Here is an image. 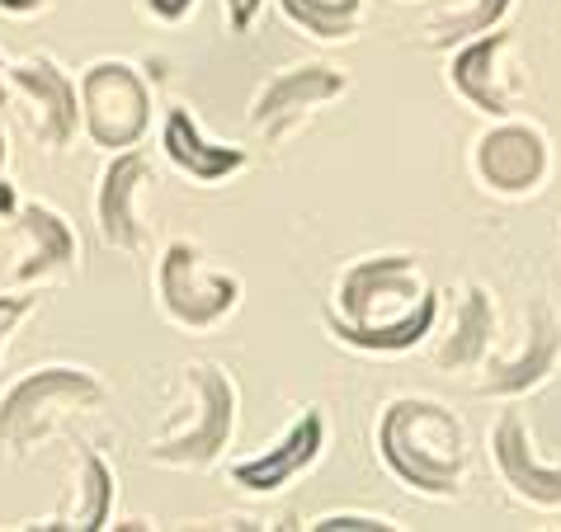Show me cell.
<instances>
[{"label":"cell","instance_id":"cell-20","mask_svg":"<svg viewBox=\"0 0 561 532\" xmlns=\"http://www.w3.org/2000/svg\"><path fill=\"white\" fill-rule=\"evenodd\" d=\"M274 5L317 43H350L364 24V0H274Z\"/></svg>","mask_w":561,"mask_h":532},{"label":"cell","instance_id":"cell-9","mask_svg":"<svg viewBox=\"0 0 561 532\" xmlns=\"http://www.w3.org/2000/svg\"><path fill=\"white\" fill-rule=\"evenodd\" d=\"M350 95V76L325 61H302V67H284L255 90L245 128L264 142H284L302 118H311L321 104L345 100Z\"/></svg>","mask_w":561,"mask_h":532},{"label":"cell","instance_id":"cell-8","mask_svg":"<svg viewBox=\"0 0 561 532\" xmlns=\"http://www.w3.org/2000/svg\"><path fill=\"white\" fill-rule=\"evenodd\" d=\"M519 57V38L514 28H486V34L448 48V90L477 108L481 118H510L519 114V95H524V67H514Z\"/></svg>","mask_w":561,"mask_h":532},{"label":"cell","instance_id":"cell-21","mask_svg":"<svg viewBox=\"0 0 561 532\" xmlns=\"http://www.w3.org/2000/svg\"><path fill=\"white\" fill-rule=\"evenodd\" d=\"M311 532H397L401 523L387 513H354V509H335V513H317L307 523Z\"/></svg>","mask_w":561,"mask_h":532},{"label":"cell","instance_id":"cell-2","mask_svg":"<svg viewBox=\"0 0 561 532\" xmlns=\"http://www.w3.org/2000/svg\"><path fill=\"white\" fill-rule=\"evenodd\" d=\"M373 448L387 476L407 485L420 499H458L472 466L462 419L444 401L430 396H397L382 405L378 425H373Z\"/></svg>","mask_w":561,"mask_h":532},{"label":"cell","instance_id":"cell-24","mask_svg":"<svg viewBox=\"0 0 561 532\" xmlns=\"http://www.w3.org/2000/svg\"><path fill=\"white\" fill-rule=\"evenodd\" d=\"M260 14H264V0H222L227 34H251Z\"/></svg>","mask_w":561,"mask_h":532},{"label":"cell","instance_id":"cell-13","mask_svg":"<svg viewBox=\"0 0 561 532\" xmlns=\"http://www.w3.org/2000/svg\"><path fill=\"white\" fill-rule=\"evenodd\" d=\"M14 236H20V255L10 264V284L14 288H48L57 278H67L81 259V241L67 222V212H57L53 203L28 198L10 217Z\"/></svg>","mask_w":561,"mask_h":532},{"label":"cell","instance_id":"cell-27","mask_svg":"<svg viewBox=\"0 0 561 532\" xmlns=\"http://www.w3.org/2000/svg\"><path fill=\"white\" fill-rule=\"evenodd\" d=\"M5 104H10V61L0 57V108H5Z\"/></svg>","mask_w":561,"mask_h":532},{"label":"cell","instance_id":"cell-19","mask_svg":"<svg viewBox=\"0 0 561 532\" xmlns=\"http://www.w3.org/2000/svg\"><path fill=\"white\" fill-rule=\"evenodd\" d=\"M510 10H514V0H462V5H444L420 24V43L434 53H448L467 38L486 34V28H501L510 20Z\"/></svg>","mask_w":561,"mask_h":532},{"label":"cell","instance_id":"cell-25","mask_svg":"<svg viewBox=\"0 0 561 532\" xmlns=\"http://www.w3.org/2000/svg\"><path fill=\"white\" fill-rule=\"evenodd\" d=\"M14 208H20V194H14V184H10V137L0 128V222H10Z\"/></svg>","mask_w":561,"mask_h":532},{"label":"cell","instance_id":"cell-5","mask_svg":"<svg viewBox=\"0 0 561 532\" xmlns=\"http://www.w3.org/2000/svg\"><path fill=\"white\" fill-rule=\"evenodd\" d=\"M81 95V132L95 142L104 155L108 151H128L142 147V137L151 132V85L147 76L123 57H100L90 61L76 81Z\"/></svg>","mask_w":561,"mask_h":532},{"label":"cell","instance_id":"cell-15","mask_svg":"<svg viewBox=\"0 0 561 532\" xmlns=\"http://www.w3.org/2000/svg\"><path fill=\"white\" fill-rule=\"evenodd\" d=\"M491 462L510 499H519L524 509H538V513L561 509V462L538 458L528 419L519 410H501V419L491 425Z\"/></svg>","mask_w":561,"mask_h":532},{"label":"cell","instance_id":"cell-16","mask_svg":"<svg viewBox=\"0 0 561 532\" xmlns=\"http://www.w3.org/2000/svg\"><path fill=\"white\" fill-rule=\"evenodd\" d=\"M156 142H161L165 161L175 165L184 180L204 184V189H213V184H227V180H237L241 170L251 165V155H245V147L213 142V137L204 132V123H198L184 104L161 108V123H156Z\"/></svg>","mask_w":561,"mask_h":532},{"label":"cell","instance_id":"cell-18","mask_svg":"<svg viewBox=\"0 0 561 532\" xmlns=\"http://www.w3.org/2000/svg\"><path fill=\"white\" fill-rule=\"evenodd\" d=\"M454 307H448L444 335L434 344V363L444 372H477L495 349V331H501V311H495V292L486 284H458Z\"/></svg>","mask_w":561,"mask_h":532},{"label":"cell","instance_id":"cell-12","mask_svg":"<svg viewBox=\"0 0 561 532\" xmlns=\"http://www.w3.org/2000/svg\"><path fill=\"white\" fill-rule=\"evenodd\" d=\"M561 363V321L557 311L542 302L528 307V321H524V339L514 354H486V363L477 372V396H491V401H514V396H528L538 391L542 382L557 372Z\"/></svg>","mask_w":561,"mask_h":532},{"label":"cell","instance_id":"cell-22","mask_svg":"<svg viewBox=\"0 0 561 532\" xmlns=\"http://www.w3.org/2000/svg\"><path fill=\"white\" fill-rule=\"evenodd\" d=\"M38 311V288H14V292H0V358L10 349V335Z\"/></svg>","mask_w":561,"mask_h":532},{"label":"cell","instance_id":"cell-6","mask_svg":"<svg viewBox=\"0 0 561 532\" xmlns=\"http://www.w3.org/2000/svg\"><path fill=\"white\" fill-rule=\"evenodd\" d=\"M156 302L170 325L190 335H204L241 307V278L213 269L194 241H170L156 259Z\"/></svg>","mask_w":561,"mask_h":532},{"label":"cell","instance_id":"cell-1","mask_svg":"<svg viewBox=\"0 0 561 532\" xmlns=\"http://www.w3.org/2000/svg\"><path fill=\"white\" fill-rule=\"evenodd\" d=\"M444 316V297L425 278V264L411 250L364 255L340 269L325 331L335 344L358 354H411L420 349Z\"/></svg>","mask_w":561,"mask_h":532},{"label":"cell","instance_id":"cell-23","mask_svg":"<svg viewBox=\"0 0 561 532\" xmlns=\"http://www.w3.org/2000/svg\"><path fill=\"white\" fill-rule=\"evenodd\" d=\"M137 10L151 24H184L198 10V0H137Z\"/></svg>","mask_w":561,"mask_h":532},{"label":"cell","instance_id":"cell-4","mask_svg":"<svg viewBox=\"0 0 561 532\" xmlns=\"http://www.w3.org/2000/svg\"><path fill=\"white\" fill-rule=\"evenodd\" d=\"M108 386L81 363H43L0 391V452L10 462L34 458L67 419L104 410Z\"/></svg>","mask_w":561,"mask_h":532},{"label":"cell","instance_id":"cell-10","mask_svg":"<svg viewBox=\"0 0 561 532\" xmlns=\"http://www.w3.org/2000/svg\"><path fill=\"white\" fill-rule=\"evenodd\" d=\"M10 100L24 104V123L28 137L38 142V151L61 155L76 132H81V95H76V81L57 67L53 57H24L10 67Z\"/></svg>","mask_w":561,"mask_h":532},{"label":"cell","instance_id":"cell-14","mask_svg":"<svg viewBox=\"0 0 561 532\" xmlns=\"http://www.w3.org/2000/svg\"><path fill=\"white\" fill-rule=\"evenodd\" d=\"M321 452H325V415L317 410V405H307V410L293 419V425L278 433L264 452H251V458L231 462L227 481L237 485L241 495H260L264 499V495L288 490L302 472H311Z\"/></svg>","mask_w":561,"mask_h":532},{"label":"cell","instance_id":"cell-17","mask_svg":"<svg viewBox=\"0 0 561 532\" xmlns=\"http://www.w3.org/2000/svg\"><path fill=\"white\" fill-rule=\"evenodd\" d=\"M114 505H118V476L108 458L90 443H76V458H71V481L61 490L57 509L48 519L28 523V528H61V532H100V528H114Z\"/></svg>","mask_w":561,"mask_h":532},{"label":"cell","instance_id":"cell-7","mask_svg":"<svg viewBox=\"0 0 561 532\" xmlns=\"http://www.w3.org/2000/svg\"><path fill=\"white\" fill-rule=\"evenodd\" d=\"M472 175L495 198H534L548 189L552 142L528 118H491V128L472 137Z\"/></svg>","mask_w":561,"mask_h":532},{"label":"cell","instance_id":"cell-26","mask_svg":"<svg viewBox=\"0 0 561 532\" xmlns=\"http://www.w3.org/2000/svg\"><path fill=\"white\" fill-rule=\"evenodd\" d=\"M43 10H53V0H0V14H14V20H28Z\"/></svg>","mask_w":561,"mask_h":532},{"label":"cell","instance_id":"cell-11","mask_svg":"<svg viewBox=\"0 0 561 532\" xmlns=\"http://www.w3.org/2000/svg\"><path fill=\"white\" fill-rule=\"evenodd\" d=\"M156 184L151 155L142 147L108 151V161L95 180V231L108 250L118 255H142L147 250V217L142 194Z\"/></svg>","mask_w":561,"mask_h":532},{"label":"cell","instance_id":"cell-3","mask_svg":"<svg viewBox=\"0 0 561 532\" xmlns=\"http://www.w3.org/2000/svg\"><path fill=\"white\" fill-rule=\"evenodd\" d=\"M237 382L217 363H190L180 372V405L147 443V462L165 472H208L237 438Z\"/></svg>","mask_w":561,"mask_h":532}]
</instances>
